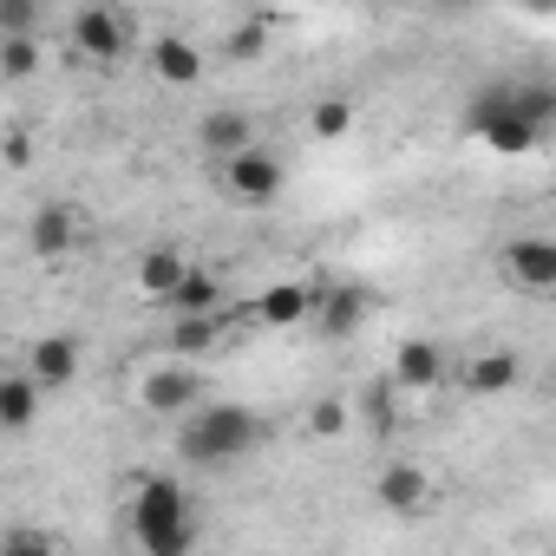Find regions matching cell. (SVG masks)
<instances>
[{
	"label": "cell",
	"instance_id": "6da1fadb",
	"mask_svg": "<svg viewBox=\"0 0 556 556\" xmlns=\"http://www.w3.org/2000/svg\"><path fill=\"white\" fill-rule=\"evenodd\" d=\"M268 439V419L255 406H223V400H197L184 419H177V458L216 471V465H236L249 458L255 445Z\"/></svg>",
	"mask_w": 556,
	"mask_h": 556
},
{
	"label": "cell",
	"instance_id": "7a4b0ae2",
	"mask_svg": "<svg viewBox=\"0 0 556 556\" xmlns=\"http://www.w3.org/2000/svg\"><path fill=\"white\" fill-rule=\"evenodd\" d=\"M131 536L138 549L151 556H177L197 543V523H190V497L177 478H138L131 484Z\"/></svg>",
	"mask_w": 556,
	"mask_h": 556
},
{
	"label": "cell",
	"instance_id": "3957f363",
	"mask_svg": "<svg viewBox=\"0 0 556 556\" xmlns=\"http://www.w3.org/2000/svg\"><path fill=\"white\" fill-rule=\"evenodd\" d=\"M282 177H289L282 157L262 151V144L223 157V190H229V203H242V210H268L275 197H282Z\"/></svg>",
	"mask_w": 556,
	"mask_h": 556
},
{
	"label": "cell",
	"instance_id": "277c9868",
	"mask_svg": "<svg viewBox=\"0 0 556 556\" xmlns=\"http://www.w3.org/2000/svg\"><path fill=\"white\" fill-rule=\"evenodd\" d=\"M203 400V374H197V361H164V367H151L144 380H138V406L151 413V419H184L190 406Z\"/></svg>",
	"mask_w": 556,
	"mask_h": 556
},
{
	"label": "cell",
	"instance_id": "5b68a950",
	"mask_svg": "<svg viewBox=\"0 0 556 556\" xmlns=\"http://www.w3.org/2000/svg\"><path fill=\"white\" fill-rule=\"evenodd\" d=\"M73 53L92 66H118L131 53V21L118 8H105V0H92V8L73 14Z\"/></svg>",
	"mask_w": 556,
	"mask_h": 556
},
{
	"label": "cell",
	"instance_id": "8992f818",
	"mask_svg": "<svg viewBox=\"0 0 556 556\" xmlns=\"http://www.w3.org/2000/svg\"><path fill=\"white\" fill-rule=\"evenodd\" d=\"M523 380V354L517 348H471L465 361H458V387L471 393V400H497V393H510Z\"/></svg>",
	"mask_w": 556,
	"mask_h": 556
},
{
	"label": "cell",
	"instance_id": "52a82bcc",
	"mask_svg": "<svg viewBox=\"0 0 556 556\" xmlns=\"http://www.w3.org/2000/svg\"><path fill=\"white\" fill-rule=\"evenodd\" d=\"M86 242V216L73 210V203H40L34 216H27V249L40 255V262H60V255H73Z\"/></svg>",
	"mask_w": 556,
	"mask_h": 556
},
{
	"label": "cell",
	"instance_id": "ba28073f",
	"mask_svg": "<svg viewBox=\"0 0 556 556\" xmlns=\"http://www.w3.org/2000/svg\"><path fill=\"white\" fill-rule=\"evenodd\" d=\"M504 275L523 295H549L556 289V242L549 236H510L504 242Z\"/></svg>",
	"mask_w": 556,
	"mask_h": 556
},
{
	"label": "cell",
	"instance_id": "9c48e42d",
	"mask_svg": "<svg viewBox=\"0 0 556 556\" xmlns=\"http://www.w3.org/2000/svg\"><path fill=\"white\" fill-rule=\"evenodd\" d=\"M79 361H86V341H79V334H40V341L27 348V380H34L40 393L73 387V380H79Z\"/></svg>",
	"mask_w": 556,
	"mask_h": 556
},
{
	"label": "cell",
	"instance_id": "30bf717a",
	"mask_svg": "<svg viewBox=\"0 0 556 556\" xmlns=\"http://www.w3.org/2000/svg\"><path fill=\"white\" fill-rule=\"evenodd\" d=\"M452 380V354L439 341H400L393 354V387L400 393H439Z\"/></svg>",
	"mask_w": 556,
	"mask_h": 556
},
{
	"label": "cell",
	"instance_id": "8fae6325",
	"mask_svg": "<svg viewBox=\"0 0 556 556\" xmlns=\"http://www.w3.org/2000/svg\"><path fill=\"white\" fill-rule=\"evenodd\" d=\"M315 282H268L255 302H249V321L255 328H302L308 315H315Z\"/></svg>",
	"mask_w": 556,
	"mask_h": 556
},
{
	"label": "cell",
	"instance_id": "7c38bea8",
	"mask_svg": "<svg viewBox=\"0 0 556 556\" xmlns=\"http://www.w3.org/2000/svg\"><path fill=\"white\" fill-rule=\"evenodd\" d=\"M144 60H151V79L170 86V92H184V86L203 79V53H197V40H184V34H157Z\"/></svg>",
	"mask_w": 556,
	"mask_h": 556
},
{
	"label": "cell",
	"instance_id": "4fadbf2b",
	"mask_svg": "<svg viewBox=\"0 0 556 556\" xmlns=\"http://www.w3.org/2000/svg\"><path fill=\"white\" fill-rule=\"evenodd\" d=\"M367 308H374V295L348 282V289H321V295H315V315H308V321H315V328H321L328 341H348V334H354V328L367 321Z\"/></svg>",
	"mask_w": 556,
	"mask_h": 556
},
{
	"label": "cell",
	"instance_id": "5bb4252c",
	"mask_svg": "<svg viewBox=\"0 0 556 556\" xmlns=\"http://www.w3.org/2000/svg\"><path fill=\"white\" fill-rule=\"evenodd\" d=\"M255 144V118L249 112H236V105H223V112H210L203 125H197V151L203 157H236V151H249Z\"/></svg>",
	"mask_w": 556,
	"mask_h": 556
},
{
	"label": "cell",
	"instance_id": "9a60e30c",
	"mask_svg": "<svg viewBox=\"0 0 556 556\" xmlns=\"http://www.w3.org/2000/svg\"><path fill=\"white\" fill-rule=\"evenodd\" d=\"M374 497H380L393 517H419V510L432 504V478H426L419 465H387L380 484H374Z\"/></svg>",
	"mask_w": 556,
	"mask_h": 556
},
{
	"label": "cell",
	"instance_id": "2e32d148",
	"mask_svg": "<svg viewBox=\"0 0 556 556\" xmlns=\"http://www.w3.org/2000/svg\"><path fill=\"white\" fill-rule=\"evenodd\" d=\"M216 341H223V315H170L164 354H177V361H210Z\"/></svg>",
	"mask_w": 556,
	"mask_h": 556
},
{
	"label": "cell",
	"instance_id": "e0dca14e",
	"mask_svg": "<svg viewBox=\"0 0 556 556\" xmlns=\"http://www.w3.org/2000/svg\"><path fill=\"white\" fill-rule=\"evenodd\" d=\"M184 268H190V262H184L170 242H151V249L138 255V268H131V282H138L144 302H164V295L177 289V275H184Z\"/></svg>",
	"mask_w": 556,
	"mask_h": 556
},
{
	"label": "cell",
	"instance_id": "ac0fdd59",
	"mask_svg": "<svg viewBox=\"0 0 556 556\" xmlns=\"http://www.w3.org/2000/svg\"><path fill=\"white\" fill-rule=\"evenodd\" d=\"M164 308L170 315H223V282H216L210 268H184L177 289L164 295Z\"/></svg>",
	"mask_w": 556,
	"mask_h": 556
},
{
	"label": "cell",
	"instance_id": "d6986e66",
	"mask_svg": "<svg viewBox=\"0 0 556 556\" xmlns=\"http://www.w3.org/2000/svg\"><path fill=\"white\" fill-rule=\"evenodd\" d=\"M34 419H40V387L27 380V367L0 374V432H27Z\"/></svg>",
	"mask_w": 556,
	"mask_h": 556
},
{
	"label": "cell",
	"instance_id": "ffe728a7",
	"mask_svg": "<svg viewBox=\"0 0 556 556\" xmlns=\"http://www.w3.org/2000/svg\"><path fill=\"white\" fill-rule=\"evenodd\" d=\"M40 73V34H0V79H34Z\"/></svg>",
	"mask_w": 556,
	"mask_h": 556
},
{
	"label": "cell",
	"instance_id": "44dd1931",
	"mask_svg": "<svg viewBox=\"0 0 556 556\" xmlns=\"http://www.w3.org/2000/svg\"><path fill=\"white\" fill-rule=\"evenodd\" d=\"M348 426H354V400H348V393H321V400L308 406V432H315V439H341Z\"/></svg>",
	"mask_w": 556,
	"mask_h": 556
},
{
	"label": "cell",
	"instance_id": "7402d4cb",
	"mask_svg": "<svg viewBox=\"0 0 556 556\" xmlns=\"http://www.w3.org/2000/svg\"><path fill=\"white\" fill-rule=\"evenodd\" d=\"M40 549H60V530H40V523L0 530V556H40Z\"/></svg>",
	"mask_w": 556,
	"mask_h": 556
},
{
	"label": "cell",
	"instance_id": "603a6c76",
	"mask_svg": "<svg viewBox=\"0 0 556 556\" xmlns=\"http://www.w3.org/2000/svg\"><path fill=\"white\" fill-rule=\"evenodd\" d=\"M308 131H315L321 144L348 138V131H354V105H348V99H321V105H315V118H308Z\"/></svg>",
	"mask_w": 556,
	"mask_h": 556
},
{
	"label": "cell",
	"instance_id": "cb8c5ba5",
	"mask_svg": "<svg viewBox=\"0 0 556 556\" xmlns=\"http://www.w3.org/2000/svg\"><path fill=\"white\" fill-rule=\"evenodd\" d=\"M0 34H40V0H0Z\"/></svg>",
	"mask_w": 556,
	"mask_h": 556
},
{
	"label": "cell",
	"instance_id": "d4e9b609",
	"mask_svg": "<svg viewBox=\"0 0 556 556\" xmlns=\"http://www.w3.org/2000/svg\"><path fill=\"white\" fill-rule=\"evenodd\" d=\"M0 164H8V170H34V131L27 125H8V138H0Z\"/></svg>",
	"mask_w": 556,
	"mask_h": 556
},
{
	"label": "cell",
	"instance_id": "484cf974",
	"mask_svg": "<svg viewBox=\"0 0 556 556\" xmlns=\"http://www.w3.org/2000/svg\"><path fill=\"white\" fill-rule=\"evenodd\" d=\"M223 47H229V60H255V53H262L268 40H262V27H236V34H229Z\"/></svg>",
	"mask_w": 556,
	"mask_h": 556
},
{
	"label": "cell",
	"instance_id": "4316f807",
	"mask_svg": "<svg viewBox=\"0 0 556 556\" xmlns=\"http://www.w3.org/2000/svg\"><path fill=\"white\" fill-rule=\"evenodd\" d=\"M530 8H536V14H543V8H549V0H530Z\"/></svg>",
	"mask_w": 556,
	"mask_h": 556
}]
</instances>
